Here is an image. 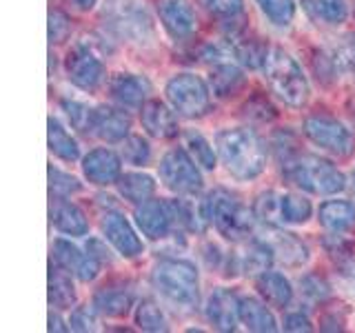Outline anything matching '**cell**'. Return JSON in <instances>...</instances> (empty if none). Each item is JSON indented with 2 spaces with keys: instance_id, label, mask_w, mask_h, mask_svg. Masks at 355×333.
<instances>
[{
  "instance_id": "obj_22",
  "label": "cell",
  "mask_w": 355,
  "mask_h": 333,
  "mask_svg": "<svg viewBox=\"0 0 355 333\" xmlns=\"http://www.w3.org/2000/svg\"><path fill=\"white\" fill-rule=\"evenodd\" d=\"M255 289H258V293L264 298L266 305L277 309H284L293 298L291 282L282 273H271V271L260 273L258 280H255Z\"/></svg>"
},
{
  "instance_id": "obj_33",
  "label": "cell",
  "mask_w": 355,
  "mask_h": 333,
  "mask_svg": "<svg viewBox=\"0 0 355 333\" xmlns=\"http://www.w3.org/2000/svg\"><path fill=\"white\" fill-rule=\"evenodd\" d=\"M253 216L266 225H284L282 222V194L266 191L260 194L253 203Z\"/></svg>"
},
{
  "instance_id": "obj_5",
  "label": "cell",
  "mask_w": 355,
  "mask_h": 333,
  "mask_svg": "<svg viewBox=\"0 0 355 333\" xmlns=\"http://www.w3.org/2000/svg\"><path fill=\"white\" fill-rule=\"evenodd\" d=\"M155 289L175 305L193 307L198 302V271L191 262L166 258L155 264L151 273Z\"/></svg>"
},
{
  "instance_id": "obj_47",
  "label": "cell",
  "mask_w": 355,
  "mask_h": 333,
  "mask_svg": "<svg viewBox=\"0 0 355 333\" xmlns=\"http://www.w3.org/2000/svg\"><path fill=\"white\" fill-rule=\"evenodd\" d=\"M87 251L92 253L98 262H107L109 260V251L103 247V244H100V240H89L87 242Z\"/></svg>"
},
{
  "instance_id": "obj_41",
  "label": "cell",
  "mask_w": 355,
  "mask_h": 333,
  "mask_svg": "<svg viewBox=\"0 0 355 333\" xmlns=\"http://www.w3.org/2000/svg\"><path fill=\"white\" fill-rule=\"evenodd\" d=\"M200 5L218 18H233L242 11V0H200Z\"/></svg>"
},
{
  "instance_id": "obj_3",
  "label": "cell",
  "mask_w": 355,
  "mask_h": 333,
  "mask_svg": "<svg viewBox=\"0 0 355 333\" xmlns=\"http://www.w3.org/2000/svg\"><path fill=\"white\" fill-rule=\"evenodd\" d=\"M202 209L207 220L214 222L218 233L227 240L238 242L253 231V211H249L242 205V200L227 189H214L205 198Z\"/></svg>"
},
{
  "instance_id": "obj_25",
  "label": "cell",
  "mask_w": 355,
  "mask_h": 333,
  "mask_svg": "<svg viewBox=\"0 0 355 333\" xmlns=\"http://www.w3.org/2000/svg\"><path fill=\"white\" fill-rule=\"evenodd\" d=\"M209 83L218 98H233L236 94H240V89L244 87V74L236 65L218 62L214 69H211Z\"/></svg>"
},
{
  "instance_id": "obj_31",
  "label": "cell",
  "mask_w": 355,
  "mask_h": 333,
  "mask_svg": "<svg viewBox=\"0 0 355 333\" xmlns=\"http://www.w3.org/2000/svg\"><path fill=\"white\" fill-rule=\"evenodd\" d=\"M67 269H53L49 271V302L55 309H71L76 302V289L71 278L64 273Z\"/></svg>"
},
{
  "instance_id": "obj_10",
  "label": "cell",
  "mask_w": 355,
  "mask_h": 333,
  "mask_svg": "<svg viewBox=\"0 0 355 333\" xmlns=\"http://www.w3.org/2000/svg\"><path fill=\"white\" fill-rule=\"evenodd\" d=\"M64 69L69 80L85 89V92H94V89L100 87V83L105 80V62L98 58V56L85 47V44H76V47L69 49L67 53V60H64Z\"/></svg>"
},
{
  "instance_id": "obj_9",
  "label": "cell",
  "mask_w": 355,
  "mask_h": 333,
  "mask_svg": "<svg viewBox=\"0 0 355 333\" xmlns=\"http://www.w3.org/2000/svg\"><path fill=\"white\" fill-rule=\"evenodd\" d=\"M304 133L309 136L311 142L318 144L320 149L338 155V158H347V155H351V151H353L351 131L336 118L311 116L304 120Z\"/></svg>"
},
{
  "instance_id": "obj_39",
  "label": "cell",
  "mask_w": 355,
  "mask_h": 333,
  "mask_svg": "<svg viewBox=\"0 0 355 333\" xmlns=\"http://www.w3.org/2000/svg\"><path fill=\"white\" fill-rule=\"evenodd\" d=\"M64 111H67V116H69L71 120V125L78 129V131H83V133H92V116H94V109H89L87 105L83 103H76V100H67V103H62Z\"/></svg>"
},
{
  "instance_id": "obj_29",
  "label": "cell",
  "mask_w": 355,
  "mask_h": 333,
  "mask_svg": "<svg viewBox=\"0 0 355 333\" xmlns=\"http://www.w3.org/2000/svg\"><path fill=\"white\" fill-rule=\"evenodd\" d=\"M240 320L249 331H260V333L269 331L271 333L277 329L273 314L255 298H242L240 300Z\"/></svg>"
},
{
  "instance_id": "obj_44",
  "label": "cell",
  "mask_w": 355,
  "mask_h": 333,
  "mask_svg": "<svg viewBox=\"0 0 355 333\" xmlns=\"http://www.w3.org/2000/svg\"><path fill=\"white\" fill-rule=\"evenodd\" d=\"M300 284H302V291L313 300H324L329 296V284L324 282V278H320L315 273L304 275L302 280H300Z\"/></svg>"
},
{
  "instance_id": "obj_7",
  "label": "cell",
  "mask_w": 355,
  "mask_h": 333,
  "mask_svg": "<svg viewBox=\"0 0 355 333\" xmlns=\"http://www.w3.org/2000/svg\"><path fill=\"white\" fill-rule=\"evenodd\" d=\"M166 100L184 118H200L211 105L209 87L196 74H178L166 83Z\"/></svg>"
},
{
  "instance_id": "obj_46",
  "label": "cell",
  "mask_w": 355,
  "mask_h": 333,
  "mask_svg": "<svg viewBox=\"0 0 355 333\" xmlns=\"http://www.w3.org/2000/svg\"><path fill=\"white\" fill-rule=\"evenodd\" d=\"M284 329L286 331H311L313 327H311L309 318H304L302 314H288L284 318Z\"/></svg>"
},
{
  "instance_id": "obj_20",
  "label": "cell",
  "mask_w": 355,
  "mask_h": 333,
  "mask_svg": "<svg viewBox=\"0 0 355 333\" xmlns=\"http://www.w3.org/2000/svg\"><path fill=\"white\" fill-rule=\"evenodd\" d=\"M229 42H231V51L236 53V58L244 67H249V69L264 67L266 56H269V47L258 36H253L247 29H231Z\"/></svg>"
},
{
  "instance_id": "obj_43",
  "label": "cell",
  "mask_w": 355,
  "mask_h": 333,
  "mask_svg": "<svg viewBox=\"0 0 355 333\" xmlns=\"http://www.w3.org/2000/svg\"><path fill=\"white\" fill-rule=\"evenodd\" d=\"M69 18H67L62 11L53 9L49 14V40L51 42H62L69 33Z\"/></svg>"
},
{
  "instance_id": "obj_24",
  "label": "cell",
  "mask_w": 355,
  "mask_h": 333,
  "mask_svg": "<svg viewBox=\"0 0 355 333\" xmlns=\"http://www.w3.org/2000/svg\"><path fill=\"white\" fill-rule=\"evenodd\" d=\"M131 307H133V296H131V291H127V289L103 287L94 296V309L109 318L127 316Z\"/></svg>"
},
{
  "instance_id": "obj_19",
  "label": "cell",
  "mask_w": 355,
  "mask_h": 333,
  "mask_svg": "<svg viewBox=\"0 0 355 333\" xmlns=\"http://www.w3.org/2000/svg\"><path fill=\"white\" fill-rule=\"evenodd\" d=\"M131 120L125 111L111 107H96L92 116V133L107 142H120L129 136Z\"/></svg>"
},
{
  "instance_id": "obj_50",
  "label": "cell",
  "mask_w": 355,
  "mask_h": 333,
  "mask_svg": "<svg viewBox=\"0 0 355 333\" xmlns=\"http://www.w3.org/2000/svg\"><path fill=\"white\" fill-rule=\"evenodd\" d=\"M353 51H355V49H353Z\"/></svg>"
},
{
  "instance_id": "obj_13",
  "label": "cell",
  "mask_w": 355,
  "mask_h": 333,
  "mask_svg": "<svg viewBox=\"0 0 355 333\" xmlns=\"http://www.w3.org/2000/svg\"><path fill=\"white\" fill-rule=\"evenodd\" d=\"M51 253H53V260L58 262V266L76 273L83 282L94 280L100 271V262L92 253H83L76 244L67 242V240H55L51 247Z\"/></svg>"
},
{
  "instance_id": "obj_32",
  "label": "cell",
  "mask_w": 355,
  "mask_h": 333,
  "mask_svg": "<svg viewBox=\"0 0 355 333\" xmlns=\"http://www.w3.org/2000/svg\"><path fill=\"white\" fill-rule=\"evenodd\" d=\"M49 149L53 155H58L64 162H73L78 160V155H80L78 142L55 118H49Z\"/></svg>"
},
{
  "instance_id": "obj_18",
  "label": "cell",
  "mask_w": 355,
  "mask_h": 333,
  "mask_svg": "<svg viewBox=\"0 0 355 333\" xmlns=\"http://www.w3.org/2000/svg\"><path fill=\"white\" fill-rule=\"evenodd\" d=\"M149 92V80L136 74H118L109 80V94L122 107H142Z\"/></svg>"
},
{
  "instance_id": "obj_4",
  "label": "cell",
  "mask_w": 355,
  "mask_h": 333,
  "mask_svg": "<svg viewBox=\"0 0 355 333\" xmlns=\"http://www.w3.org/2000/svg\"><path fill=\"white\" fill-rule=\"evenodd\" d=\"M264 76L271 92L288 107H302L309 100L306 76L291 56L282 49L269 51L264 60Z\"/></svg>"
},
{
  "instance_id": "obj_17",
  "label": "cell",
  "mask_w": 355,
  "mask_h": 333,
  "mask_svg": "<svg viewBox=\"0 0 355 333\" xmlns=\"http://www.w3.org/2000/svg\"><path fill=\"white\" fill-rule=\"evenodd\" d=\"M140 122L147 129L149 136L160 140L178 136V129H180L178 127L175 114L164 103H160V100H147L140 107Z\"/></svg>"
},
{
  "instance_id": "obj_28",
  "label": "cell",
  "mask_w": 355,
  "mask_h": 333,
  "mask_svg": "<svg viewBox=\"0 0 355 333\" xmlns=\"http://www.w3.org/2000/svg\"><path fill=\"white\" fill-rule=\"evenodd\" d=\"M118 191L120 196L129 200V203L133 205H142V203H147V200L155 194V182H153V178L147 176V173H138V171H133V173H122L118 178Z\"/></svg>"
},
{
  "instance_id": "obj_6",
  "label": "cell",
  "mask_w": 355,
  "mask_h": 333,
  "mask_svg": "<svg viewBox=\"0 0 355 333\" xmlns=\"http://www.w3.org/2000/svg\"><path fill=\"white\" fill-rule=\"evenodd\" d=\"M103 16L109 29L131 42H147L153 38V22L144 0H107Z\"/></svg>"
},
{
  "instance_id": "obj_11",
  "label": "cell",
  "mask_w": 355,
  "mask_h": 333,
  "mask_svg": "<svg viewBox=\"0 0 355 333\" xmlns=\"http://www.w3.org/2000/svg\"><path fill=\"white\" fill-rule=\"evenodd\" d=\"M136 222L140 231L151 240H160L166 238L175 227V218H173V209H171V200H147L136 209Z\"/></svg>"
},
{
  "instance_id": "obj_23",
  "label": "cell",
  "mask_w": 355,
  "mask_h": 333,
  "mask_svg": "<svg viewBox=\"0 0 355 333\" xmlns=\"http://www.w3.org/2000/svg\"><path fill=\"white\" fill-rule=\"evenodd\" d=\"M51 222L55 229L69 233V236H85L89 229L85 211L73 203H67V200H58L51 207Z\"/></svg>"
},
{
  "instance_id": "obj_1",
  "label": "cell",
  "mask_w": 355,
  "mask_h": 333,
  "mask_svg": "<svg viewBox=\"0 0 355 333\" xmlns=\"http://www.w3.org/2000/svg\"><path fill=\"white\" fill-rule=\"evenodd\" d=\"M216 149L227 171L238 180H251L264 171L266 149L251 129H222L216 136Z\"/></svg>"
},
{
  "instance_id": "obj_49",
  "label": "cell",
  "mask_w": 355,
  "mask_h": 333,
  "mask_svg": "<svg viewBox=\"0 0 355 333\" xmlns=\"http://www.w3.org/2000/svg\"><path fill=\"white\" fill-rule=\"evenodd\" d=\"M49 331H67V327L62 325V320L58 316H49Z\"/></svg>"
},
{
  "instance_id": "obj_15",
  "label": "cell",
  "mask_w": 355,
  "mask_h": 333,
  "mask_svg": "<svg viewBox=\"0 0 355 333\" xmlns=\"http://www.w3.org/2000/svg\"><path fill=\"white\" fill-rule=\"evenodd\" d=\"M207 318L220 331H233L240 320V300L231 289H218L207 302Z\"/></svg>"
},
{
  "instance_id": "obj_36",
  "label": "cell",
  "mask_w": 355,
  "mask_h": 333,
  "mask_svg": "<svg viewBox=\"0 0 355 333\" xmlns=\"http://www.w3.org/2000/svg\"><path fill=\"white\" fill-rule=\"evenodd\" d=\"M264 11V16L269 18L273 25L286 27L291 25V20L295 16V3L293 0H255Z\"/></svg>"
},
{
  "instance_id": "obj_16",
  "label": "cell",
  "mask_w": 355,
  "mask_h": 333,
  "mask_svg": "<svg viewBox=\"0 0 355 333\" xmlns=\"http://www.w3.org/2000/svg\"><path fill=\"white\" fill-rule=\"evenodd\" d=\"M158 14L173 38H187L196 29V14L187 0H158Z\"/></svg>"
},
{
  "instance_id": "obj_2",
  "label": "cell",
  "mask_w": 355,
  "mask_h": 333,
  "mask_svg": "<svg viewBox=\"0 0 355 333\" xmlns=\"http://www.w3.org/2000/svg\"><path fill=\"white\" fill-rule=\"evenodd\" d=\"M280 164H282V173L286 180L293 182L300 189H304L309 194L333 196L347 187L344 173L336 164L320 158V155L293 151L284 155V158H280Z\"/></svg>"
},
{
  "instance_id": "obj_38",
  "label": "cell",
  "mask_w": 355,
  "mask_h": 333,
  "mask_svg": "<svg viewBox=\"0 0 355 333\" xmlns=\"http://www.w3.org/2000/svg\"><path fill=\"white\" fill-rule=\"evenodd\" d=\"M122 155L129 164H147L151 158V147L140 136H127L125 144H122Z\"/></svg>"
},
{
  "instance_id": "obj_26",
  "label": "cell",
  "mask_w": 355,
  "mask_h": 333,
  "mask_svg": "<svg viewBox=\"0 0 355 333\" xmlns=\"http://www.w3.org/2000/svg\"><path fill=\"white\" fill-rule=\"evenodd\" d=\"M266 242H269V247L273 249L275 258H280L288 266H300L309 260L306 244L300 242L293 233H273Z\"/></svg>"
},
{
  "instance_id": "obj_34",
  "label": "cell",
  "mask_w": 355,
  "mask_h": 333,
  "mask_svg": "<svg viewBox=\"0 0 355 333\" xmlns=\"http://www.w3.org/2000/svg\"><path fill=\"white\" fill-rule=\"evenodd\" d=\"M184 147L187 151L191 153V158L202 166V169H214L216 166V151L214 147L207 142V138L202 136V133H198L193 129L184 131Z\"/></svg>"
},
{
  "instance_id": "obj_30",
  "label": "cell",
  "mask_w": 355,
  "mask_h": 333,
  "mask_svg": "<svg viewBox=\"0 0 355 333\" xmlns=\"http://www.w3.org/2000/svg\"><path fill=\"white\" fill-rule=\"evenodd\" d=\"M306 14L322 25H342L347 20V0H302Z\"/></svg>"
},
{
  "instance_id": "obj_40",
  "label": "cell",
  "mask_w": 355,
  "mask_h": 333,
  "mask_svg": "<svg viewBox=\"0 0 355 333\" xmlns=\"http://www.w3.org/2000/svg\"><path fill=\"white\" fill-rule=\"evenodd\" d=\"M49 187H51V191L58 196H71L80 191V182H78L73 176L55 169V166H49Z\"/></svg>"
},
{
  "instance_id": "obj_35",
  "label": "cell",
  "mask_w": 355,
  "mask_h": 333,
  "mask_svg": "<svg viewBox=\"0 0 355 333\" xmlns=\"http://www.w3.org/2000/svg\"><path fill=\"white\" fill-rule=\"evenodd\" d=\"M311 218V203L297 194H282V222L302 225Z\"/></svg>"
},
{
  "instance_id": "obj_27",
  "label": "cell",
  "mask_w": 355,
  "mask_h": 333,
  "mask_svg": "<svg viewBox=\"0 0 355 333\" xmlns=\"http://www.w3.org/2000/svg\"><path fill=\"white\" fill-rule=\"evenodd\" d=\"M273 260H275V255H273V249L269 247V242L253 240L249 242V247L240 253L238 266H240V271H244L247 275H260L269 269Z\"/></svg>"
},
{
  "instance_id": "obj_37",
  "label": "cell",
  "mask_w": 355,
  "mask_h": 333,
  "mask_svg": "<svg viewBox=\"0 0 355 333\" xmlns=\"http://www.w3.org/2000/svg\"><path fill=\"white\" fill-rule=\"evenodd\" d=\"M136 325L144 331H164L166 320L160 307H155L151 300H142L136 309Z\"/></svg>"
},
{
  "instance_id": "obj_12",
  "label": "cell",
  "mask_w": 355,
  "mask_h": 333,
  "mask_svg": "<svg viewBox=\"0 0 355 333\" xmlns=\"http://www.w3.org/2000/svg\"><path fill=\"white\" fill-rule=\"evenodd\" d=\"M103 227L105 238L114 244L116 251L122 253L125 258H136L138 253H142V242L136 236V231L131 229V225L127 222V218L118 214V211H107L103 216Z\"/></svg>"
},
{
  "instance_id": "obj_21",
  "label": "cell",
  "mask_w": 355,
  "mask_h": 333,
  "mask_svg": "<svg viewBox=\"0 0 355 333\" xmlns=\"http://www.w3.org/2000/svg\"><path fill=\"white\" fill-rule=\"evenodd\" d=\"M320 225L331 233H344L355 227V207L347 200H327L318 211Z\"/></svg>"
},
{
  "instance_id": "obj_45",
  "label": "cell",
  "mask_w": 355,
  "mask_h": 333,
  "mask_svg": "<svg viewBox=\"0 0 355 333\" xmlns=\"http://www.w3.org/2000/svg\"><path fill=\"white\" fill-rule=\"evenodd\" d=\"M71 329L76 331H92L94 325H96V316L94 311L89 307H78L73 314H71V320H69Z\"/></svg>"
},
{
  "instance_id": "obj_8",
  "label": "cell",
  "mask_w": 355,
  "mask_h": 333,
  "mask_svg": "<svg viewBox=\"0 0 355 333\" xmlns=\"http://www.w3.org/2000/svg\"><path fill=\"white\" fill-rule=\"evenodd\" d=\"M198 162L184 149H171L160 160V178L166 189L180 196H196L202 189V176Z\"/></svg>"
},
{
  "instance_id": "obj_42",
  "label": "cell",
  "mask_w": 355,
  "mask_h": 333,
  "mask_svg": "<svg viewBox=\"0 0 355 333\" xmlns=\"http://www.w3.org/2000/svg\"><path fill=\"white\" fill-rule=\"evenodd\" d=\"M244 116L255 122H269L275 118V109L266 98H253L244 105Z\"/></svg>"
},
{
  "instance_id": "obj_48",
  "label": "cell",
  "mask_w": 355,
  "mask_h": 333,
  "mask_svg": "<svg viewBox=\"0 0 355 333\" xmlns=\"http://www.w3.org/2000/svg\"><path fill=\"white\" fill-rule=\"evenodd\" d=\"M69 3H71L76 9H80V11H89V9H94V5L98 3V0H69Z\"/></svg>"
},
{
  "instance_id": "obj_14",
  "label": "cell",
  "mask_w": 355,
  "mask_h": 333,
  "mask_svg": "<svg viewBox=\"0 0 355 333\" xmlns=\"http://www.w3.org/2000/svg\"><path fill=\"white\" fill-rule=\"evenodd\" d=\"M83 171L92 185L105 187L118 182V178L122 176V162L111 149H94L85 155Z\"/></svg>"
}]
</instances>
